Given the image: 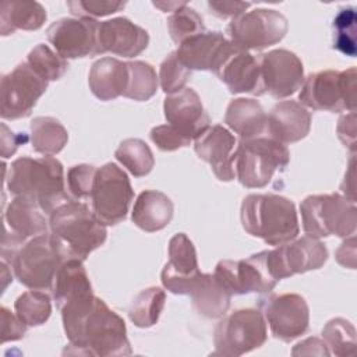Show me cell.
Returning a JSON list of instances; mask_svg holds the SVG:
<instances>
[{
    "label": "cell",
    "instance_id": "obj_1",
    "mask_svg": "<svg viewBox=\"0 0 357 357\" xmlns=\"http://www.w3.org/2000/svg\"><path fill=\"white\" fill-rule=\"evenodd\" d=\"M60 311L71 347L66 349L64 354L100 357L131 354L124 319L93 293L67 301Z\"/></svg>",
    "mask_w": 357,
    "mask_h": 357
},
{
    "label": "cell",
    "instance_id": "obj_2",
    "mask_svg": "<svg viewBox=\"0 0 357 357\" xmlns=\"http://www.w3.org/2000/svg\"><path fill=\"white\" fill-rule=\"evenodd\" d=\"M6 184L13 195L35 201L46 215L71 199L66 191L63 165L53 156L15 159L8 167Z\"/></svg>",
    "mask_w": 357,
    "mask_h": 357
},
{
    "label": "cell",
    "instance_id": "obj_3",
    "mask_svg": "<svg viewBox=\"0 0 357 357\" xmlns=\"http://www.w3.org/2000/svg\"><path fill=\"white\" fill-rule=\"evenodd\" d=\"M243 229L269 245H282L298 236V216L293 201L278 194H250L241 202Z\"/></svg>",
    "mask_w": 357,
    "mask_h": 357
},
{
    "label": "cell",
    "instance_id": "obj_4",
    "mask_svg": "<svg viewBox=\"0 0 357 357\" xmlns=\"http://www.w3.org/2000/svg\"><path fill=\"white\" fill-rule=\"evenodd\" d=\"M49 231L70 258L85 261L107 237L105 225L82 202L68 199L49 215Z\"/></svg>",
    "mask_w": 357,
    "mask_h": 357
},
{
    "label": "cell",
    "instance_id": "obj_5",
    "mask_svg": "<svg viewBox=\"0 0 357 357\" xmlns=\"http://www.w3.org/2000/svg\"><path fill=\"white\" fill-rule=\"evenodd\" d=\"M67 258L63 245L47 231L25 241L6 262L21 284L32 290H52L57 269Z\"/></svg>",
    "mask_w": 357,
    "mask_h": 357
},
{
    "label": "cell",
    "instance_id": "obj_6",
    "mask_svg": "<svg viewBox=\"0 0 357 357\" xmlns=\"http://www.w3.org/2000/svg\"><path fill=\"white\" fill-rule=\"evenodd\" d=\"M290 160L287 146L268 134L240 139L234 151L236 178L243 187L262 188L273 174L283 170Z\"/></svg>",
    "mask_w": 357,
    "mask_h": 357
},
{
    "label": "cell",
    "instance_id": "obj_7",
    "mask_svg": "<svg viewBox=\"0 0 357 357\" xmlns=\"http://www.w3.org/2000/svg\"><path fill=\"white\" fill-rule=\"evenodd\" d=\"M303 230L307 236L350 237L357 226L356 201L333 194L308 195L300 204Z\"/></svg>",
    "mask_w": 357,
    "mask_h": 357
},
{
    "label": "cell",
    "instance_id": "obj_8",
    "mask_svg": "<svg viewBox=\"0 0 357 357\" xmlns=\"http://www.w3.org/2000/svg\"><path fill=\"white\" fill-rule=\"evenodd\" d=\"M298 103L312 110L356 112V68L325 70L304 78Z\"/></svg>",
    "mask_w": 357,
    "mask_h": 357
},
{
    "label": "cell",
    "instance_id": "obj_9",
    "mask_svg": "<svg viewBox=\"0 0 357 357\" xmlns=\"http://www.w3.org/2000/svg\"><path fill=\"white\" fill-rule=\"evenodd\" d=\"M266 339V321L259 310H236L218 322L213 332V354L237 357L261 347Z\"/></svg>",
    "mask_w": 357,
    "mask_h": 357
},
{
    "label": "cell",
    "instance_id": "obj_10",
    "mask_svg": "<svg viewBox=\"0 0 357 357\" xmlns=\"http://www.w3.org/2000/svg\"><path fill=\"white\" fill-rule=\"evenodd\" d=\"M287 18L272 8H255L229 22V40L241 50H261L279 43L287 33Z\"/></svg>",
    "mask_w": 357,
    "mask_h": 357
},
{
    "label": "cell",
    "instance_id": "obj_11",
    "mask_svg": "<svg viewBox=\"0 0 357 357\" xmlns=\"http://www.w3.org/2000/svg\"><path fill=\"white\" fill-rule=\"evenodd\" d=\"M132 198L130 178L116 163H106L96 170L91 194L92 212L105 226L124 220Z\"/></svg>",
    "mask_w": 357,
    "mask_h": 357
},
{
    "label": "cell",
    "instance_id": "obj_12",
    "mask_svg": "<svg viewBox=\"0 0 357 357\" xmlns=\"http://www.w3.org/2000/svg\"><path fill=\"white\" fill-rule=\"evenodd\" d=\"M264 262L271 278L276 282L296 273L319 269L328 259V250L315 237L304 236L273 250L262 251Z\"/></svg>",
    "mask_w": 357,
    "mask_h": 357
},
{
    "label": "cell",
    "instance_id": "obj_13",
    "mask_svg": "<svg viewBox=\"0 0 357 357\" xmlns=\"http://www.w3.org/2000/svg\"><path fill=\"white\" fill-rule=\"evenodd\" d=\"M49 81L40 77L26 61L1 77L0 114L4 120H17L31 114L38 99L46 92Z\"/></svg>",
    "mask_w": 357,
    "mask_h": 357
},
{
    "label": "cell",
    "instance_id": "obj_14",
    "mask_svg": "<svg viewBox=\"0 0 357 357\" xmlns=\"http://www.w3.org/2000/svg\"><path fill=\"white\" fill-rule=\"evenodd\" d=\"M47 230L49 220L40 206L26 197H14L4 211L1 259H8L25 241Z\"/></svg>",
    "mask_w": 357,
    "mask_h": 357
},
{
    "label": "cell",
    "instance_id": "obj_15",
    "mask_svg": "<svg viewBox=\"0 0 357 357\" xmlns=\"http://www.w3.org/2000/svg\"><path fill=\"white\" fill-rule=\"evenodd\" d=\"M99 21L88 17L60 18L47 28V40L56 52L67 59H81L102 54L99 39Z\"/></svg>",
    "mask_w": 357,
    "mask_h": 357
},
{
    "label": "cell",
    "instance_id": "obj_16",
    "mask_svg": "<svg viewBox=\"0 0 357 357\" xmlns=\"http://www.w3.org/2000/svg\"><path fill=\"white\" fill-rule=\"evenodd\" d=\"M213 276L230 296L269 293L278 283L268 273L262 251L252 254L247 259L219 261Z\"/></svg>",
    "mask_w": 357,
    "mask_h": 357
},
{
    "label": "cell",
    "instance_id": "obj_17",
    "mask_svg": "<svg viewBox=\"0 0 357 357\" xmlns=\"http://www.w3.org/2000/svg\"><path fill=\"white\" fill-rule=\"evenodd\" d=\"M262 315L272 335L282 342H291L304 335L310 324L308 304L300 294H272L261 300Z\"/></svg>",
    "mask_w": 357,
    "mask_h": 357
},
{
    "label": "cell",
    "instance_id": "obj_18",
    "mask_svg": "<svg viewBox=\"0 0 357 357\" xmlns=\"http://www.w3.org/2000/svg\"><path fill=\"white\" fill-rule=\"evenodd\" d=\"M265 91L276 99L296 93L304 82V67L298 56L286 49H275L259 57Z\"/></svg>",
    "mask_w": 357,
    "mask_h": 357
},
{
    "label": "cell",
    "instance_id": "obj_19",
    "mask_svg": "<svg viewBox=\"0 0 357 357\" xmlns=\"http://www.w3.org/2000/svg\"><path fill=\"white\" fill-rule=\"evenodd\" d=\"M234 45L219 31H205L181 42L176 50L178 61L188 70L216 71Z\"/></svg>",
    "mask_w": 357,
    "mask_h": 357
},
{
    "label": "cell",
    "instance_id": "obj_20",
    "mask_svg": "<svg viewBox=\"0 0 357 357\" xmlns=\"http://www.w3.org/2000/svg\"><path fill=\"white\" fill-rule=\"evenodd\" d=\"M199 273L192 241L184 233L174 234L169 241V261L160 273L163 287L173 294H187Z\"/></svg>",
    "mask_w": 357,
    "mask_h": 357
},
{
    "label": "cell",
    "instance_id": "obj_21",
    "mask_svg": "<svg viewBox=\"0 0 357 357\" xmlns=\"http://www.w3.org/2000/svg\"><path fill=\"white\" fill-rule=\"evenodd\" d=\"M167 124L176 127L191 141L211 127V119L204 109L199 95L192 88H184L167 95L163 103Z\"/></svg>",
    "mask_w": 357,
    "mask_h": 357
},
{
    "label": "cell",
    "instance_id": "obj_22",
    "mask_svg": "<svg viewBox=\"0 0 357 357\" xmlns=\"http://www.w3.org/2000/svg\"><path fill=\"white\" fill-rule=\"evenodd\" d=\"M215 74L231 93H251L261 96L266 92L259 59L236 46L225 57Z\"/></svg>",
    "mask_w": 357,
    "mask_h": 357
},
{
    "label": "cell",
    "instance_id": "obj_23",
    "mask_svg": "<svg viewBox=\"0 0 357 357\" xmlns=\"http://www.w3.org/2000/svg\"><path fill=\"white\" fill-rule=\"evenodd\" d=\"M237 142L234 135L223 126H211L194 139V151L199 159L211 165L213 174L220 181H231L234 172V151Z\"/></svg>",
    "mask_w": 357,
    "mask_h": 357
},
{
    "label": "cell",
    "instance_id": "obj_24",
    "mask_svg": "<svg viewBox=\"0 0 357 357\" xmlns=\"http://www.w3.org/2000/svg\"><path fill=\"white\" fill-rule=\"evenodd\" d=\"M98 39L102 54L110 52L128 59L141 54L149 43L148 32L126 17L99 22Z\"/></svg>",
    "mask_w": 357,
    "mask_h": 357
},
{
    "label": "cell",
    "instance_id": "obj_25",
    "mask_svg": "<svg viewBox=\"0 0 357 357\" xmlns=\"http://www.w3.org/2000/svg\"><path fill=\"white\" fill-rule=\"evenodd\" d=\"M311 128V113L296 100L276 103L266 116V134L282 144L305 138Z\"/></svg>",
    "mask_w": 357,
    "mask_h": 357
},
{
    "label": "cell",
    "instance_id": "obj_26",
    "mask_svg": "<svg viewBox=\"0 0 357 357\" xmlns=\"http://www.w3.org/2000/svg\"><path fill=\"white\" fill-rule=\"evenodd\" d=\"M91 92L100 100H113L124 96L128 85V66L114 57H102L96 60L88 75Z\"/></svg>",
    "mask_w": 357,
    "mask_h": 357
},
{
    "label": "cell",
    "instance_id": "obj_27",
    "mask_svg": "<svg viewBox=\"0 0 357 357\" xmlns=\"http://www.w3.org/2000/svg\"><path fill=\"white\" fill-rule=\"evenodd\" d=\"M174 206L172 199L156 190H145L138 194L131 219L141 230L153 233L165 229L173 218Z\"/></svg>",
    "mask_w": 357,
    "mask_h": 357
},
{
    "label": "cell",
    "instance_id": "obj_28",
    "mask_svg": "<svg viewBox=\"0 0 357 357\" xmlns=\"http://www.w3.org/2000/svg\"><path fill=\"white\" fill-rule=\"evenodd\" d=\"M187 296L192 300L195 311L205 318H220L229 307L231 296L220 286L213 273H199L190 284Z\"/></svg>",
    "mask_w": 357,
    "mask_h": 357
},
{
    "label": "cell",
    "instance_id": "obj_29",
    "mask_svg": "<svg viewBox=\"0 0 357 357\" xmlns=\"http://www.w3.org/2000/svg\"><path fill=\"white\" fill-rule=\"evenodd\" d=\"M227 127L238 134L240 139H250L266 134V113L255 99H233L225 114Z\"/></svg>",
    "mask_w": 357,
    "mask_h": 357
},
{
    "label": "cell",
    "instance_id": "obj_30",
    "mask_svg": "<svg viewBox=\"0 0 357 357\" xmlns=\"http://www.w3.org/2000/svg\"><path fill=\"white\" fill-rule=\"evenodd\" d=\"M82 262L78 258H67L57 269L50 291L59 308L75 297L92 293V284Z\"/></svg>",
    "mask_w": 357,
    "mask_h": 357
},
{
    "label": "cell",
    "instance_id": "obj_31",
    "mask_svg": "<svg viewBox=\"0 0 357 357\" xmlns=\"http://www.w3.org/2000/svg\"><path fill=\"white\" fill-rule=\"evenodd\" d=\"M46 10L38 1H3L0 4V32L3 36L17 29L36 31L46 21Z\"/></svg>",
    "mask_w": 357,
    "mask_h": 357
},
{
    "label": "cell",
    "instance_id": "obj_32",
    "mask_svg": "<svg viewBox=\"0 0 357 357\" xmlns=\"http://www.w3.org/2000/svg\"><path fill=\"white\" fill-rule=\"evenodd\" d=\"M29 128L32 148L42 155L53 156L67 145L68 132L54 117H35L31 121Z\"/></svg>",
    "mask_w": 357,
    "mask_h": 357
},
{
    "label": "cell",
    "instance_id": "obj_33",
    "mask_svg": "<svg viewBox=\"0 0 357 357\" xmlns=\"http://www.w3.org/2000/svg\"><path fill=\"white\" fill-rule=\"evenodd\" d=\"M166 293L160 287L152 286L141 290L128 308L130 321L138 328L155 325L165 308Z\"/></svg>",
    "mask_w": 357,
    "mask_h": 357
},
{
    "label": "cell",
    "instance_id": "obj_34",
    "mask_svg": "<svg viewBox=\"0 0 357 357\" xmlns=\"http://www.w3.org/2000/svg\"><path fill=\"white\" fill-rule=\"evenodd\" d=\"M114 156L134 177L149 174L155 166V158L151 148L139 138H127L120 142Z\"/></svg>",
    "mask_w": 357,
    "mask_h": 357
},
{
    "label": "cell",
    "instance_id": "obj_35",
    "mask_svg": "<svg viewBox=\"0 0 357 357\" xmlns=\"http://www.w3.org/2000/svg\"><path fill=\"white\" fill-rule=\"evenodd\" d=\"M128 66V85L124 92L126 98L137 102L149 100L158 91L159 78L155 68L145 61H127Z\"/></svg>",
    "mask_w": 357,
    "mask_h": 357
},
{
    "label": "cell",
    "instance_id": "obj_36",
    "mask_svg": "<svg viewBox=\"0 0 357 357\" xmlns=\"http://www.w3.org/2000/svg\"><path fill=\"white\" fill-rule=\"evenodd\" d=\"M15 314L26 326H39L45 324L52 314L49 294L43 290H29L22 293L14 304Z\"/></svg>",
    "mask_w": 357,
    "mask_h": 357
},
{
    "label": "cell",
    "instance_id": "obj_37",
    "mask_svg": "<svg viewBox=\"0 0 357 357\" xmlns=\"http://www.w3.org/2000/svg\"><path fill=\"white\" fill-rule=\"evenodd\" d=\"M322 337L331 354L339 357L356 354V328L347 319L328 321L322 329Z\"/></svg>",
    "mask_w": 357,
    "mask_h": 357
},
{
    "label": "cell",
    "instance_id": "obj_38",
    "mask_svg": "<svg viewBox=\"0 0 357 357\" xmlns=\"http://www.w3.org/2000/svg\"><path fill=\"white\" fill-rule=\"evenodd\" d=\"M356 22H357V14L354 7L340 8L332 22L333 49H336L337 52L349 57H354L357 53Z\"/></svg>",
    "mask_w": 357,
    "mask_h": 357
},
{
    "label": "cell",
    "instance_id": "obj_39",
    "mask_svg": "<svg viewBox=\"0 0 357 357\" xmlns=\"http://www.w3.org/2000/svg\"><path fill=\"white\" fill-rule=\"evenodd\" d=\"M26 63L49 82L61 78L68 70L67 60L43 43H39L28 53Z\"/></svg>",
    "mask_w": 357,
    "mask_h": 357
},
{
    "label": "cell",
    "instance_id": "obj_40",
    "mask_svg": "<svg viewBox=\"0 0 357 357\" xmlns=\"http://www.w3.org/2000/svg\"><path fill=\"white\" fill-rule=\"evenodd\" d=\"M167 31L174 43L180 45L185 39L205 32L202 17L190 6L184 4L167 17Z\"/></svg>",
    "mask_w": 357,
    "mask_h": 357
},
{
    "label": "cell",
    "instance_id": "obj_41",
    "mask_svg": "<svg viewBox=\"0 0 357 357\" xmlns=\"http://www.w3.org/2000/svg\"><path fill=\"white\" fill-rule=\"evenodd\" d=\"M158 78L162 91L166 95H172L185 88L187 81L191 78V70L178 61L176 52H172L162 61Z\"/></svg>",
    "mask_w": 357,
    "mask_h": 357
},
{
    "label": "cell",
    "instance_id": "obj_42",
    "mask_svg": "<svg viewBox=\"0 0 357 357\" xmlns=\"http://www.w3.org/2000/svg\"><path fill=\"white\" fill-rule=\"evenodd\" d=\"M96 167L92 165H75L67 172V190L68 195L81 201L89 198L93 188V181L96 176Z\"/></svg>",
    "mask_w": 357,
    "mask_h": 357
},
{
    "label": "cell",
    "instance_id": "obj_43",
    "mask_svg": "<svg viewBox=\"0 0 357 357\" xmlns=\"http://www.w3.org/2000/svg\"><path fill=\"white\" fill-rule=\"evenodd\" d=\"M126 6L124 1L110 0H73L67 1L70 13L77 17H105L120 11Z\"/></svg>",
    "mask_w": 357,
    "mask_h": 357
},
{
    "label": "cell",
    "instance_id": "obj_44",
    "mask_svg": "<svg viewBox=\"0 0 357 357\" xmlns=\"http://www.w3.org/2000/svg\"><path fill=\"white\" fill-rule=\"evenodd\" d=\"M152 142L160 149V151H176L183 146H188L191 139L183 135L176 127L170 124H160L151 130L149 134Z\"/></svg>",
    "mask_w": 357,
    "mask_h": 357
},
{
    "label": "cell",
    "instance_id": "obj_45",
    "mask_svg": "<svg viewBox=\"0 0 357 357\" xmlns=\"http://www.w3.org/2000/svg\"><path fill=\"white\" fill-rule=\"evenodd\" d=\"M1 343L8 340H20L24 337L26 332V325L18 318V315L13 314L8 308L1 307Z\"/></svg>",
    "mask_w": 357,
    "mask_h": 357
},
{
    "label": "cell",
    "instance_id": "obj_46",
    "mask_svg": "<svg viewBox=\"0 0 357 357\" xmlns=\"http://www.w3.org/2000/svg\"><path fill=\"white\" fill-rule=\"evenodd\" d=\"M250 3L245 1H208V7L211 13L216 17L220 18H227V17H237L250 7Z\"/></svg>",
    "mask_w": 357,
    "mask_h": 357
},
{
    "label": "cell",
    "instance_id": "obj_47",
    "mask_svg": "<svg viewBox=\"0 0 357 357\" xmlns=\"http://www.w3.org/2000/svg\"><path fill=\"white\" fill-rule=\"evenodd\" d=\"M337 135L340 141L349 146L353 152L356 151V113L350 112L339 119Z\"/></svg>",
    "mask_w": 357,
    "mask_h": 357
},
{
    "label": "cell",
    "instance_id": "obj_48",
    "mask_svg": "<svg viewBox=\"0 0 357 357\" xmlns=\"http://www.w3.org/2000/svg\"><path fill=\"white\" fill-rule=\"evenodd\" d=\"M28 141V137L22 134H15L7 128V126L1 124V156L3 159L10 158L20 145L25 144Z\"/></svg>",
    "mask_w": 357,
    "mask_h": 357
},
{
    "label": "cell",
    "instance_id": "obj_49",
    "mask_svg": "<svg viewBox=\"0 0 357 357\" xmlns=\"http://www.w3.org/2000/svg\"><path fill=\"white\" fill-rule=\"evenodd\" d=\"M293 356H298V354H305V356H311V354H317V356H331L329 349L326 347L325 342L318 339V337H308L300 343H297L294 346V349L291 350Z\"/></svg>",
    "mask_w": 357,
    "mask_h": 357
},
{
    "label": "cell",
    "instance_id": "obj_50",
    "mask_svg": "<svg viewBox=\"0 0 357 357\" xmlns=\"http://www.w3.org/2000/svg\"><path fill=\"white\" fill-rule=\"evenodd\" d=\"M335 257L342 266L354 269L356 268V237L350 236V238L343 241L340 247L336 250Z\"/></svg>",
    "mask_w": 357,
    "mask_h": 357
},
{
    "label": "cell",
    "instance_id": "obj_51",
    "mask_svg": "<svg viewBox=\"0 0 357 357\" xmlns=\"http://www.w3.org/2000/svg\"><path fill=\"white\" fill-rule=\"evenodd\" d=\"M184 4H187L185 1H167V3H160V1H155L153 3V6H156V7H159V8H162L163 11H174V8L173 7H176V8H178V7H181V6H184Z\"/></svg>",
    "mask_w": 357,
    "mask_h": 357
}]
</instances>
